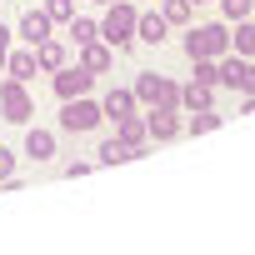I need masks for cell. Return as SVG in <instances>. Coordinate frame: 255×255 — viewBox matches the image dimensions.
<instances>
[{"instance_id":"cell-1","label":"cell","mask_w":255,"mask_h":255,"mask_svg":"<svg viewBox=\"0 0 255 255\" xmlns=\"http://www.w3.org/2000/svg\"><path fill=\"white\" fill-rule=\"evenodd\" d=\"M135 5H125V0H115L110 5V15H105V25H100V40L110 45V50H130V40H135Z\"/></svg>"},{"instance_id":"cell-2","label":"cell","mask_w":255,"mask_h":255,"mask_svg":"<svg viewBox=\"0 0 255 255\" xmlns=\"http://www.w3.org/2000/svg\"><path fill=\"white\" fill-rule=\"evenodd\" d=\"M185 55L190 60H220V55H230V30L225 25H195L185 35Z\"/></svg>"},{"instance_id":"cell-3","label":"cell","mask_w":255,"mask_h":255,"mask_svg":"<svg viewBox=\"0 0 255 255\" xmlns=\"http://www.w3.org/2000/svg\"><path fill=\"white\" fill-rule=\"evenodd\" d=\"M135 100H145V105H155V110H180V85L165 80V75H155V70H145V75L135 80Z\"/></svg>"},{"instance_id":"cell-4","label":"cell","mask_w":255,"mask_h":255,"mask_svg":"<svg viewBox=\"0 0 255 255\" xmlns=\"http://www.w3.org/2000/svg\"><path fill=\"white\" fill-rule=\"evenodd\" d=\"M105 120V110L95 105V100H85V95H75V100H65V110H60V125L70 135H85V130H95V125Z\"/></svg>"},{"instance_id":"cell-5","label":"cell","mask_w":255,"mask_h":255,"mask_svg":"<svg viewBox=\"0 0 255 255\" xmlns=\"http://www.w3.org/2000/svg\"><path fill=\"white\" fill-rule=\"evenodd\" d=\"M0 110H5V120L10 125H25L30 115H35V105H30V95H25V80H5V85H0Z\"/></svg>"},{"instance_id":"cell-6","label":"cell","mask_w":255,"mask_h":255,"mask_svg":"<svg viewBox=\"0 0 255 255\" xmlns=\"http://www.w3.org/2000/svg\"><path fill=\"white\" fill-rule=\"evenodd\" d=\"M220 85H230L240 95H255V60L250 55H225L220 60Z\"/></svg>"},{"instance_id":"cell-7","label":"cell","mask_w":255,"mask_h":255,"mask_svg":"<svg viewBox=\"0 0 255 255\" xmlns=\"http://www.w3.org/2000/svg\"><path fill=\"white\" fill-rule=\"evenodd\" d=\"M90 85H95V75L80 65V70H55V95L60 100H75V95H90Z\"/></svg>"},{"instance_id":"cell-8","label":"cell","mask_w":255,"mask_h":255,"mask_svg":"<svg viewBox=\"0 0 255 255\" xmlns=\"http://www.w3.org/2000/svg\"><path fill=\"white\" fill-rule=\"evenodd\" d=\"M115 135L130 145L135 155H145V135H150V125H145L140 115H120V120H115Z\"/></svg>"},{"instance_id":"cell-9","label":"cell","mask_w":255,"mask_h":255,"mask_svg":"<svg viewBox=\"0 0 255 255\" xmlns=\"http://www.w3.org/2000/svg\"><path fill=\"white\" fill-rule=\"evenodd\" d=\"M45 35H50V15H45V10H25V15H20V40L40 45Z\"/></svg>"},{"instance_id":"cell-10","label":"cell","mask_w":255,"mask_h":255,"mask_svg":"<svg viewBox=\"0 0 255 255\" xmlns=\"http://www.w3.org/2000/svg\"><path fill=\"white\" fill-rule=\"evenodd\" d=\"M165 30H170V20H165V15H155V10L135 20V40H145V45H160V40H165Z\"/></svg>"},{"instance_id":"cell-11","label":"cell","mask_w":255,"mask_h":255,"mask_svg":"<svg viewBox=\"0 0 255 255\" xmlns=\"http://www.w3.org/2000/svg\"><path fill=\"white\" fill-rule=\"evenodd\" d=\"M110 60H115V50H110V45H95V40H90V45H80V65H85L90 75H105V70H110Z\"/></svg>"},{"instance_id":"cell-12","label":"cell","mask_w":255,"mask_h":255,"mask_svg":"<svg viewBox=\"0 0 255 255\" xmlns=\"http://www.w3.org/2000/svg\"><path fill=\"white\" fill-rule=\"evenodd\" d=\"M100 110H105V120H120V115H135V90H110V95L100 100Z\"/></svg>"},{"instance_id":"cell-13","label":"cell","mask_w":255,"mask_h":255,"mask_svg":"<svg viewBox=\"0 0 255 255\" xmlns=\"http://www.w3.org/2000/svg\"><path fill=\"white\" fill-rule=\"evenodd\" d=\"M25 155H30V160H50V155H55V135L30 125V130H25Z\"/></svg>"},{"instance_id":"cell-14","label":"cell","mask_w":255,"mask_h":255,"mask_svg":"<svg viewBox=\"0 0 255 255\" xmlns=\"http://www.w3.org/2000/svg\"><path fill=\"white\" fill-rule=\"evenodd\" d=\"M145 125H150V135H155V140H175V135H180L175 110H150V120H145Z\"/></svg>"},{"instance_id":"cell-15","label":"cell","mask_w":255,"mask_h":255,"mask_svg":"<svg viewBox=\"0 0 255 255\" xmlns=\"http://www.w3.org/2000/svg\"><path fill=\"white\" fill-rule=\"evenodd\" d=\"M35 65H40V70H60V65H65V45L45 35V40L35 45Z\"/></svg>"},{"instance_id":"cell-16","label":"cell","mask_w":255,"mask_h":255,"mask_svg":"<svg viewBox=\"0 0 255 255\" xmlns=\"http://www.w3.org/2000/svg\"><path fill=\"white\" fill-rule=\"evenodd\" d=\"M180 105H185V110H205V105H215V85H200V80H190V85L180 90Z\"/></svg>"},{"instance_id":"cell-17","label":"cell","mask_w":255,"mask_h":255,"mask_svg":"<svg viewBox=\"0 0 255 255\" xmlns=\"http://www.w3.org/2000/svg\"><path fill=\"white\" fill-rule=\"evenodd\" d=\"M95 155H100V165H120V160H140V155H135L130 145L120 140V135H115V140H105V145H100Z\"/></svg>"},{"instance_id":"cell-18","label":"cell","mask_w":255,"mask_h":255,"mask_svg":"<svg viewBox=\"0 0 255 255\" xmlns=\"http://www.w3.org/2000/svg\"><path fill=\"white\" fill-rule=\"evenodd\" d=\"M5 70L15 75V80H30L40 65H35V50H15V55H5Z\"/></svg>"},{"instance_id":"cell-19","label":"cell","mask_w":255,"mask_h":255,"mask_svg":"<svg viewBox=\"0 0 255 255\" xmlns=\"http://www.w3.org/2000/svg\"><path fill=\"white\" fill-rule=\"evenodd\" d=\"M230 45H235V55H250V60H255V20H250V15H245V20L235 25Z\"/></svg>"},{"instance_id":"cell-20","label":"cell","mask_w":255,"mask_h":255,"mask_svg":"<svg viewBox=\"0 0 255 255\" xmlns=\"http://www.w3.org/2000/svg\"><path fill=\"white\" fill-rule=\"evenodd\" d=\"M70 40H75V45H90V40H100V25H95V20L70 15Z\"/></svg>"},{"instance_id":"cell-21","label":"cell","mask_w":255,"mask_h":255,"mask_svg":"<svg viewBox=\"0 0 255 255\" xmlns=\"http://www.w3.org/2000/svg\"><path fill=\"white\" fill-rule=\"evenodd\" d=\"M190 10H195V0H165L160 15H165L170 25H190Z\"/></svg>"},{"instance_id":"cell-22","label":"cell","mask_w":255,"mask_h":255,"mask_svg":"<svg viewBox=\"0 0 255 255\" xmlns=\"http://www.w3.org/2000/svg\"><path fill=\"white\" fill-rule=\"evenodd\" d=\"M220 125V115H215V105H205V110H190V130L195 135H205V130H215Z\"/></svg>"},{"instance_id":"cell-23","label":"cell","mask_w":255,"mask_h":255,"mask_svg":"<svg viewBox=\"0 0 255 255\" xmlns=\"http://www.w3.org/2000/svg\"><path fill=\"white\" fill-rule=\"evenodd\" d=\"M220 10H225V20H245L255 10V0H220Z\"/></svg>"},{"instance_id":"cell-24","label":"cell","mask_w":255,"mask_h":255,"mask_svg":"<svg viewBox=\"0 0 255 255\" xmlns=\"http://www.w3.org/2000/svg\"><path fill=\"white\" fill-rule=\"evenodd\" d=\"M195 80L200 85H220V65L215 60H195Z\"/></svg>"},{"instance_id":"cell-25","label":"cell","mask_w":255,"mask_h":255,"mask_svg":"<svg viewBox=\"0 0 255 255\" xmlns=\"http://www.w3.org/2000/svg\"><path fill=\"white\" fill-rule=\"evenodd\" d=\"M45 15L50 20H70L75 15V0H45Z\"/></svg>"},{"instance_id":"cell-26","label":"cell","mask_w":255,"mask_h":255,"mask_svg":"<svg viewBox=\"0 0 255 255\" xmlns=\"http://www.w3.org/2000/svg\"><path fill=\"white\" fill-rule=\"evenodd\" d=\"M5 175H15V155H10L5 145H0V180H5Z\"/></svg>"},{"instance_id":"cell-27","label":"cell","mask_w":255,"mask_h":255,"mask_svg":"<svg viewBox=\"0 0 255 255\" xmlns=\"http://www.w3.org/2000/svg\"><path fill=\"white\" fill-rule=\"evenodd\" d=\"M5 55H10V30L0 25V65H5Z\"/></svg>"},{"instance_id":"cell-28","label":"cell","mask_w":255,"mask_h":255,"mask_svg":"<svg viewBox=\"0 0 255 255\" xmlns=\"http://www.w3.org/2000/svg\"><path fill=\"white\" fill-rule=\"evenodd\" d=\"M240 115H255V95H245V100H240Z\"/></svg>"},{"instance_id":"cell-29","label":"cell","mask_w":255,"mask_h":255,"mask_svg":"<svg viewBox=\"0 0 255 255\" xmlns=\"http://www.w3.org/2000/svg\"><path fill=\"white\" fill-rule=\"evenodd\" d=\"M95 5H115V0H95Z\"/></svg>"},{"instance_id":"cell-30","label":"cell","mask_w":255,"mask_h":255,"mask_svg":"<svg viewBox=\"0 0 255 255\" xmlns=\"http://www.w3.org/2000/svg\"><path fill=\"white\" fill-rule=\"evenodd\" d=\"M195 5H200V0H195Z\"/></svg>"},{"instance_id":"cell-31","label":"cell","mask_w":255,"mask_h":255,"mask_svg":"<svg viewBox=\"0 0 255 255\" xmlns=\"http://www.w3.org/2000/svg\"><path fill=\"white\" fill-rule=\"evenodd\" d=\"M250 15H255V10H250Z\"/></svg>"}]
</instances>
